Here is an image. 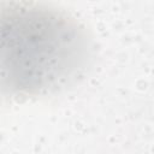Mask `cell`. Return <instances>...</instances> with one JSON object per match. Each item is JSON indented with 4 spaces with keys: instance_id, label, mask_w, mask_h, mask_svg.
<instances>
[{
    "instance_id": "cell-1",
    "label": "cell",
    "mask_w": 154,
    "mask_h": 154,
    "mask_svg": "<svg viewBox=\"0 0 154 154\" xmlns=\"http://www.w3.org/2000/svg\"><path fill=\"white\" fill-rule=\"evenodd\" d=\"M90 41L76 19L58 8L11 0L1 10V77L14 96L57 93L82 76Z\"/></svg>"
}]
</instances>
